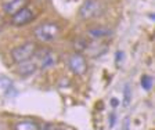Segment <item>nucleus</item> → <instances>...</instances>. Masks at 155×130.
Masks as SVG:
<instances>
[{"mask_svg": "<svg viewBox=\"0 0 155 130\" xmlns=\"http://www.w3.org/2000/svg\"><path fill=\"white\" fill-rule=\"evenodd\" d=\"M60 33V26L57 25L55 22H46V24H42L35 28L33 31V35L38 40L43 43H47V42H51L54 40L55 37L58 36Z\"/></svg>", "mask_w": 155, "mask_h": 130, "instance_id": "nucleus-1", "label": "nucleus"}, {"mask_svg": "<svg viewBox=\"0 0 155 130\" xmlns=\"http://www.w3.org/2000/svg\"><path fill=\"white\" fill-rule=\"evenodd\" d=\"M38 50V46L35 44L33 42H26L24 44L18 46L15 49L11 51V57L13 60L19 64V62H24V61H29V60L35 57V53Z\"/></svg>", "mask_w": 155, "mask_h": 130, "instance_id": "nucleus-2", "label": "nucleus"}, {"mask_svg": "<svg viewBox=\"0 0 155 130\" xmlns=\"http://www.w3.org/2000/svg\"><path fill=\"white\" fill-rule=\"evenodd\" d=\"M101 13V4L97 0H86L82 4L79 14H81L82 20H91L94 17L100 15Z\"/></svg>", "mask_w": 155, "mask_h": 130, "instance_id": "nucleus-3", "label": "nucleus"}, {"mask_svg": "<svg viewBox=\"0 0 155 130\" xmlns=\"http://www.w3.org/2000/svg\"><path fill=\"white\" fill-rule=\"evenodd\" d=\"M33 20H35V13L29 7H24L22 10H19L18 13L11 15V24L14 26H24Z\"/></svg>", "mask_w": 155, "mask_h": 130, "instance_id": "nucleus-4", "label": "nucleus"}, {"mask_svg": "<svg viewBox=\"0 0 155 130\" xmlns=\"http://www.w3.org/2000/svg\"><path fill=\"white\" fill-rule=\"evenodd\" d=\"M69 68H71V71L75 75H83L87 69V64L83 55L79 54V53L72 55L69 58Z\"/></svg>", "mask_w": 155, "mask_h": 130, "instance_id": "nucleus-5", "label": "nucleus"}, {"mask_svg": "<svg viewBox=\"0 0 155 130\" xmlns=\"http://www.w3.org/2000/svg\"><path fill=\"white\" fill-rule=\"evenodd\" d=\"M29 0H10L4 4V13L8 15H14L19 10H22L24 7H28Z\"/></svg>", "mask_w": 155, "mask_h": 130, "instance_id": "nucleus-6", "label": "nucleus"}, {"mask_svg": "<svg viewBox=\"0 0 155 130\" xmlns=\"http://www.w3.org/2000/svg\"><path fill=\"white\" fill-rule=\"evenodd\" d=\"M87 35L93 39H103V37H108L112 35V31L108 28H103V26H97V28H91L87 31Z\"/></svg>", "mask_w": 155, "mask_h": 130, "instance_id": "nucleus-7", "label": "nucleus"}, {"mask_svg": "<svg viewBox=\"0 0 155 130\" xmlns=\"http://www.w3.org/2000/svg\"><path fill=\"white\" fill-rule=\"evenodd\" d=\"M36 64L35 62H31V61H24V62H19L18 64V73L21 76H29L35 73L36 71Z\"/></svg>", "mask_w": 155, "mask_h": 130, "instance_id": "nucleus-8", "label": "nucleus"}, {"mask_svg": "<svg viewBox=\"0 0 155 130\" xmlns=\"http://www.w3.org/2000/svg\"><path fill=\"white\" fill-rule=\"evenodd\" d=\"M15 130H40V127L32 120H22L15 125Z\"/></svg>", "mask_w": 155, "mask_h": 130, "instance_id": "nucleus-9", "label": "nucleus"}, {"mask_svg": "<svg viewBox=\"0 0 155 130\" xmlns=\"http://www.w3.org/2000/svg\"><path fill=\"white\" fill-rule=\"evenodd\" d=\"M55 64V55H53V53L47 51L43 54V58H42V62H40V68L45 69V68H48V67H51V65Z\"/></svg>", "mask_w": 155, "mask_h": 130, "instance_id": "nucleus-10", "label": "nucleus"}, {"mask_svg": "<svg viewBox=\"0 0 155 130\" xmlns=\"http://www.w3.org/2000/svg\"><path fill=\"white\" fill-rule=\"evenodd\" d=\"M132 101V87L129 83H126L123 87V107H129Z\"/></svg>", "mask_w": 155, "mask_h": 130, "instance_id": "nucleus-11", "label": "nucleus"}, {"mask_svg": "<svg viewBox=\"0 0 155 130\" xmlns=\"http://www.w3.org/2000/svg\"><path fill=\"white\" fill-rule=\"evenodd\" d=\"M74 47H75V50H76V53H83L84 50L87 49V42L84 39H78V40H75V43H74Z\"/></svg>", "mask_w": 155, "mask_h": 130, "instance_id": "nucleus-12", "label": "nucleus"}, {"mask_svg": "<svg viewBox=\"0 0 155 130\" xmlns=\"http://www.w3.org/2000/svg\"><path fill=\"white\" fill-rule=\"evenodd\" d=\"M141 87L147 91L151 90V87H152V78L151 76H148V75L141 76Z\"/></svg>", "mask_w": 155, "mask_h": 130, "instance_id": "nucleus-13", "label": "nucleus"}, {"mask_svg": "<svg viewBox=\"0 0 155 130\" xmlns=\"http://www.w3.org/2000/svg\"><path fill=\"white\" fill-rule=\"evenodd\" d=\"M40 130H55V127L53 126V125L47 123V125H45L43 127H40Z\"/></svg>", "mask_w": 155, "mask_h": 130, "instance_id": "nucleus-14", "label": "nucleus"}, {"mask_svg": "<svg viewBox=\"0 0 155 130\" xmlns=\"http://www.w3.org/2000/svg\"><path fill=\"white\" fill-rule=\"evenodd\" d=\"M110 126L111 127L115 126V114H111V116H110Z\"/></svg>", "mask_w": 155, "mask_h": 130, "instance_id": "nucleus-15", "label": "nucleus"}, {"mask_svg": "<svg viewBox=\"0 0 155 130\" xmlns=\"http://www.w3.org/2000/svg\"><path fill=\"white\" fill-rule=\"evenodd\" d=\"M111 105H112V107H118V105H119V101L116 100V98H112V100H111Z\"/></svg>", "mask_w": 155, "mask_h": 130, "instance_id": "nucleus-16", "label": "nucleus"}, {"mask_svg": "<svg viewBox=\"0 0 155 130\" xmlns=\"http://www.w3.org/2000/svg\"><path fill=\"white\" fill-rule=\"evenodd\" d=\"M3 26H4V21H3V18L0 17V31L3 29Z\"/></svg>", "mask_w": 155, "mask_h": 130, "instance_id": "nucleus-17", "label": "nucleus"}, {"mask_svg": "<svg viewBox=\"0 0 155 130\" xmlns=\"http://www.w3.org/2000/svg\"><path fill=\"white\" fill-rule=\"evenodd\" d=\"M55 130H64V129H57V127H55Z\"/></svg>", "mask_w": 155, "mask_h": 130, "instance_id": "nucleus-18", "label": "nucleus"}]
</instances>
